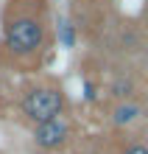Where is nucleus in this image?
Here are the masks:
<instances>
[{"label": "nucleus", "instance_id": "6e6552de", "mask_svg": "<svg viewBox=\"0 0 148 154\" xmlns=\"http://www.w3.org/2000/svg\"><path fill=\"white\" fill-rule=\"evenodd\" d=\"M126 154H148V149H145V146H128Z\"/></svg>", "mask_w": 148, "mask_h": 154}, {"label": "nucleus", "instance_id": "f03ea898", "mask_svg": "<svg viewBox=\"0 0 148 154\" xmlns=\"http://www.w3.org/2000/svg\"><path fill=\"white\" fill-rule=\"evenodd\" d=\"M64 106H67L64 93H62L56 84H36L31 90H25L20 109H23V115H25V121H28V123L42 126V123H48V121L62 118Z\"/></svg>", "mask_w": 148, "mask_h": 154}, {"label": "nucleus", "instance_id": "20e7f679", "mask_svg": "<svg viewBox=\"0 0 148 154\" xmlns=\"http://www.w3.org/2000/svg\"><path fill=\"white\" fill-rule=\"evenodd\" d=\"M140 118V106L131 104V101H126V104H117L115 109H112V123L115 126H126V123H131Z\"/></svg>", "mask_w": 148, "mask_h": 154}, {"label": "nucleus", "instance_id": "f257e3e1", "mask_svg": "<svg viewBox=\"0 0 148 154\" xmlns=\"http://www.w3.org/2000/svg\"><path fill=\"white\" fill-rule=\"evenodd\" d=\"M3 28V48L8 56L28 59L45 48V23L34 11H8Z\"/></svg>", "mask_w": 148, "mask_h": 154}, {"label": "nucleus", "instance_id": "1a4fd4ad", "mask_svg": "<svg viewBox=\"0 0 148 154\" xmlns=\"http://www.w3.org/2000/svg\"><path fill=\"white\" fill-rule=\"evenodd\" d=\"M48 3H59V0H48Z\"/></svg>", "mask_w": 148, "mask_h": 154}, {"label": "nucleus", "instance_id": "7ed1b4c3", "mask_svg": "<svg viewBox=\"0 0 148 154\" xmlns=\"http://www.w3.org/2000/svg\"><path fill=\"white\" fill-rule=\"evenodd\" d=\"M70 134H73V126H70V121L64 115L56 118V121L42 123V126H34V143L39 149H48V151L64 146V143L70 140Z\"/></svg>", "mask_w": 148, "mask_h": 154}, {"label": "nucleus", "instance_id": "0eeeda50", "mask_svg": "<svg viewBox=\"0 0 148 154\" xmlns=\"http://www.w3.org/2000/svg\"><path fill=\"white\" fill-rule=\"evenodd\" d=\"M84 98L87 101H95V84L92 81H84Z\"/></svg>", "mask_w": 148, "mask_h": 154}, {"label": "nucleus", "instance_id": "39448f33", "mask_svg": "<svg viewBox=\"0 0 148 154\" xmlns=\"http://www.w3.org/2000/svg\"><path fill=\"white\" fill-rule=\"evenodd\" d=\"M56 34H59V42H62V48H73L76 45V28H73V23L67 20V17H59L56 20Z\"/></svg>", "mask_w": 148, "mask_h": 154}, {"label": "nucleus", "instance_id": "423d86ee", "mask_svg": "<svg viewBox=\"0 0 148 154\" xmlns=\"http://www.w3.org/2000/svg\"><path fill=\"white\" fill-rule=\"evenodd\" d=\"M131 90H134V84H131L128 79L112 81V95H115V98H128V95H131Z\"/></svg>", "mask_w": 148, "mask_h": 154}]
</instances>
